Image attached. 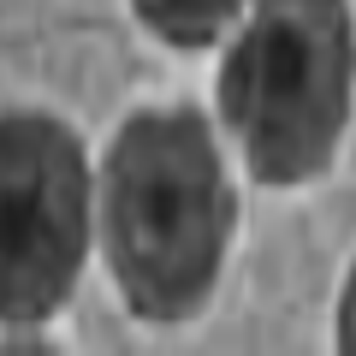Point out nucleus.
Returning <instances> with one entry per match:
<instances>
[{
	"label": "nucleus",
	"instance_id": "2",
	"mask_svg": "<svg viewBox=\"0 0 356 356\" xmlns=\"http://www.w3.org/2000/svg\"><path fill=\"white\" fill-rule=\"evenodd\" d=\"M356 24L344 0H250L220 65V113L261 184H309L350 125Z\"/></svg>",
	"mask_w": 356,
	"mask_h": 356
},
{
	"label": "nucleus",
	"instance_id": "3",
	"mask_svg": "<svg viewBox=\"0 0 356 356\" xmlns=\"http://www.w3.org/2000/svg\"><path fill=\"white\" fill-rule=\"evenodd\" d=\"M0 303L13 327H36L72 297L89 250V166L54 113L13 107L0 131Z\"/></svg>",
	"mask_w": 356,
	"mask_h": 356
},
{
	"label": "nucleus",
	"instance_id": "1",
	"mask_svg": "<svg viewBox=\"0 0 356 356\" xmlns=\"http://www.w3.org/2000/svg\"><path fill=\"white\" fill-rule=\"evenodd\" d=\"M232 184L196 107H143L102 166V243L131 315L172 327L208 303L232 243Z\"/></svg>",
	"mask_w": 356,
	"mask_h": 356
},
{
	"label": "nucleus",
	"instance_id": "5",
	"mask_svg": "<svg viewBox=\"0 0 356 356\" xmlns=\"http://www.w3.org/2000/svg\"><path fill=\"white\" fill-rule=\"evenodd\" d=\"M339 344H344V350H356V267H350L344 297H339Z\"/></svg>",
	"mask_w": 356,
	"mask_h": 356
},
{
	"label": "nucleus",
	"instance_id": "4",
	"mask_svg": "<svg viewBox=\"0 0 356 356\" xmlns=\"http://www.w3.org/2000/svg\"><path fill=\"white\" fill-rule=\"evenodd\" d=\"M137 18L172 48H208L232 18L243 13V0H131Z\"/></svg>",
	"mask_w": 356,
	"mask_h": 356
}]
</instances>
